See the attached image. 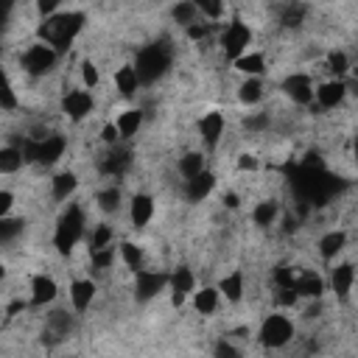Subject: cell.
<instances>
[{
    "mask_svg": "<svg viewBox=\"0 0 358 358\" xmlns=\"http://www.w3.org/2000/svg\"><path fill=\"white\" fill-rule=\"evenodd\" d=\"M84 22H87V17H84V11H59V14H53V17H48V20H42L39 22V28H36V36H39V42H45V45H50L59 56L76 42V36L81 34V28H84Z\"/></svg>",
    "mask_w": 358,
    "mask_h": 358,
    "instance_id": "obj_1",
    "label": "cell"
},
{
    "mask_svg": "<svg viewBox=\"0 0 358 358\" xmlns=\"http://www.w3.org/2000/svg\"><path fill=\"white\" fill-rule=\"evenodd\" d=\"M171 62H173V48L168 39H157V42L143 45L134 56V70L140 76V84L143 87L157 84L171 70Z\"/></svg>",
    "mask_w": 358,
    "mask_h": 358,
    "instance_id": "obj_2",
    "label": "cell"
},
{
    "mask_svg": "<svg viewBox=\"0 0 358 358\" xmlns=\"http://www.w3.org/2000/svg\"><path fill=\"white\" fill-rule=\"evenodd\" d=\"M84 232H87L84 210L73 201V204H67V210L56 221V229H53V246H56V252L59 255H70L78 246V241L84 238Z\"/></svg>",
    "mask_w": 358,
    "mask_h": 358,
    "instance_id": "obj_3",
    "label": "cell"
},
{
    "mask_svg": "<svg viewBox=\"0 0 358 358\" xmlns=\"http://www.w3.org/2000/svg\"><path fill=\"white\" fill-rule=\"evenodd\" d=\"M294 322L291 316L285 313H268L263 322H260V330H257V341L266 347V350H280L285 347L291 338H294Z\"/></svg>",
    "mask_w": 358,
    "mask_h": 358,
    "instance_id": "obj_4",
    "label": "cell"
},
{
    "mask_svg": "<svg viewBox=\"0 0 358 358\" xmlns=\"http://www.w3.org/2000/svg\"><path fill=\"white\" fill-rule=\"evenodd\" d=\"M218 42H221L224 56L232 59V62H238L243 53H249V45H252V28H249V22H243L241 17L229 20V22L224 25Z\"/></svg>",
    "mask_w": 358,
    "mask_h": 358,
    "instance_id": "obj_5",
    "label": "cell"
},
{
    "mask_svg": "<svg viewBox=\"0 0 358 358\" xmlns=\"http://www.w3.org/2000/svg\"><path fill=\"white\" fill-rule=\"evenodd\" d=\"M56 62H59V53L50 48V45H45V42H34V45H28L22 53H20V67H22V73H28V76H34V78H39V76H48L53 67H56Z\"/></svg>",
    "mask_w": 358,
    "mask_h": 358,
    "instance_id": "obj_6",
    "label": "cell"
},
{
    "mask_svg": "<svg viewBox=\"0 0 358 358\" xmlns=\"http://www.w3.org/2000/svg\"><path fill=\"white\" fill-rule=\"evenodd\" d=\"M171 282L168 271L159 268H140L134 271V299L137 302H151L154 296H159Z\"/></svg>",
    "mask_w": 358,
    "mask_h": 358,
    "instance_id": "obj_7",
    "label": "cell"
},
{
    "mask_svg": "<svg viewBox=\"0 0 358 358\" xmlns=\"http://www.w3.org/2000/svg\"><path fill=\"white\" fill-rule=\"evenodd\" d=\"M73 313L76 310H67V308H53V310H48V316H45V327H42V344H48V347H56V344H62L70 333H73Z\"/></svg>",
    "mask_w": 358,
    "mask_h": 358,
    "instance_id": "obj_8",
    "label": "cell"
},
{
    "mask_svg": "<svg viewBox=\"0 0 358 358\" xmlns=\"http://www.w3.org/2000/svg\"><path fill=\"white\" fill-rule=\"evenodd\" d=\"M131 159H134V151H131V145H126V143H117V145H109L101 157H98V171L103 173V176H123L129 168H131Z\"/></svg>",
    "mask_w": 358,
    "mask_h": 358,
    "instance_id": "obj_9",
    "label": "cell"
},
{
    "mask_svg": "<svg viewBox=\"0 0 358 358\" xmlns=\"http://www.w3.org/2000/svg\"><path fill=\"white\" fill-rule=\"evenodd\" d=\"M280 90L296 103V106H310L316 98V84L308 73H288L280 84Z\"/></svg>",
    "mask_w": 358,
    "mask_h": 358,
    "instance_id": "obj_10",
    "label": "cell"
},
{
    "mask_svg": "<svg viewBox=\"0 0 358 358\" xmlns=\"http://www.w3.org/2000/svg\"><path fill=\"white\" fill-rule=\"evenodd\" d=\"M95 109V98L90 90H67L64 98H62V112L73 120V123H81L84 117H90Z\"/></svg>",
    "mask_w": 358,
    "mask_h": 358,
    "instance_id": "obj_11",
    "label": "cell"
},
{
    "mask_svg": "<svg viewBox=\"0 0 358 358\" xmlns=\"http://www.w3.org/2000/svg\"><path fill=\"white\" fill-rule=\"evenodd\" d=\"M168 291H171V305H173V308H182L185 299L199 291V288H196V274H193L187 266H176V268L171 271Z\"/></svg>",
    "mask_w": 358,
    "mask_h": 358,
    "instance_id": "obj_12",
    "label": "cell"
},
{
    "mask_svg": "<svg viewBox=\"0 0 358 358\" xmlns=\"http://www.w3.org/2000/svg\"><path fill=\"white\" fill-rule=\"evenodd\" d=\"M64 148H67L64 134H45V137H36V165H42V168L56 165V162L64 157Z\"/></svg>",
    "mask_w": 358,
    "mask_h": 358,
    "instance_id": "obj_13",
    "label": "cell"
},
{
    "mask_svg": "<svg viewBox=\"0 0 358 358\" xmlns=\"http://www.w3.org/2000/svg\"><path fill=\"white\" fill-rule=\"evenodd\" d=\"M355 266L350 263V260H344V263H336L333 268H330V288H333V294H336V299L338 302H347L350 299V294H352V285H355Z\"/></svg>",
    "mask_w": 358,
    "mask_h": 358,
    "instance_id": "obj_14",
    "label": "cell"
},
{
    "mask_svg": "<svg viewBox=\"0 0 358 358\" xmlns=\"http://www.w3.org/2000/svg\"><path fill=\"white\" fill-rule=\"evenodd\" d=\"M344 98H347V81L327 78V81L316 84V98L313 101H316L319 109H336V106L344 103Z\"/></svg>",
    "mask_w": 358,
    "mask_h": 358,
    "instance_id": "obj_15",
    "label": "cell"
},
{
    "mask_svg": "<svg viewBox=\"0 0 358 358\" xmlns=\"http://www.w3.org/2000/svg\"><path fill=\"white\" fill-rule=\"evenodd\" d=\"M56 294H59V285H56V280L50 274H34L31 277V299H28L31 308L50 305L56 299Z\"/></svg>",
    "mask_w": 358,
    "mask_h": 358,
    "instance_id": "obj_16",
    "label": "cell"
},
{
    "mask_svg": "<svg viewBox=\"0 0 358 358\" xmlns=\"http://www.w3.org/2000/svg\"><path fill=\"white\" fill-rule=\"evenodd\" d=\"M224 129H227V117H224L221 112H207V115H201V120H199L201 140H204V145H207L210 151H213V148L221 143Z\"/></svg>",
    "mask_w": 358,
    "mask_h": 358,
    "instance_id": "obj_17",
    "label": "cell"
},
{
    "mask_svg": "<svg viewBox=\"0 0 358 358\" xmlns=\"http://www.w3.org/2000/svg\"><path fill=\"white\" fill-rule=\"evenodd\" d=\"M154 213H157L154 196H148V193H134V196H131V201H129V218H131V224H134L137 229L148 227L151 218H154Z\"/></svg>",
    "mask_w": 358,
    "mask_h": 358,
    "instance_id": "obj_18",
    "label": "cell"
},
{
    "mask_svg": "<svg viewBox=\"0 0 358 358\" xmlns=\"http://www.w3.org/2000/svg\"><path fill=\"white\" fill-rule=\"evenodd\" d=\"M95 291H98V285H95V280H90V277H81V280H73L70 282V305H73V310L76 313H84V310H90V305H92V299H95Z\"/></svg>",
    "mask_w": 358,
    "mask_h": 358,
    "instance_id": "obj_19",
    "label": "cell"
},
{
    "mask_svg": "<svg viewBox=\"0 0 358 358\" xmlns=\"http://www.w3.org/2000/svg\"><path fill=\"white\" fill-rule=\"evenodd\" d=\"M213 187H215V173L207 168L204 173H199V176H193V179H187L185 182V199L187 201H204L210 193H213Z\"/></svg>",
    "mask_w": 358,
    "mask_h": 358,
    "instance_id": "obj_20",
    "label": "cell"
},
{
    "mask_svg": "<svg viewBox=\"0 0 358 358\" xmlns=\"http://www.w3.org/2000/svg\"><path fill=\"white\" fill-rule=\"evenodd\" d=\"M112 81H115V90H117L123 98H134L137 90L143 87V84H140V76H137V70H134V64H120V67L115 70Z\"/></svg>",
    "mask_w": 358,
    "mask_h": 358,
    "instance_id": "obj_21",
    "label": "cell"
},
{
    "mask_svg": "<svg viewBox=\"0 0 358 358\" xmlns=\"http://www.w3.org/2000/svg\"><path fill=\"white\" fill-rule=\"evenodd\" d=\"M294 291H296V296H305V299H322L324 280L316 271H299L296 282H294Z\"/></svg>",
    "mask_w": 358,
    "mask_h": 358,
    "instance_id": "obj_22",
    "label": "cell"
},
{
    "mask_svg": "<svg viewBox=\"0 0 358 358\" xmlns=\"http://www.w3.org/2000/svg\"><path fill=\"white\" fill-rule=\"evenodd\" d=\"M76 190H78V176L73 171H59L50 179V196H53V201H67V199H73Z\"/></svg>",
    "mask_w": 358,
    "mask_h": 358,
    "instance_id": "obj_23",
    "label": "cell"
},
{
    "mask_svg": "<svg viewBox=\"0 0 358 358\" xmlns=\"http://www.w3.org/2000/svg\"><path fill=\"white\" fill-rule=\"evenodd\" d=\"M347 246V232L344 229H330L319 238V257L322 260H336V255H341Z\"/></svg>",
    "mask_w": 358,
    "mask_h": 358,
    "instance_id": "obj_24",
    "label": "cell"
},
{
    "mask_svg": "<svg viewBox=\"0 0 358 358\" xmlns=\"http://www.w3.org/2000/svg\"><path fill=\"white\" fill-rule=\"evenodd\" d=\"M305 17H308V6H302V3H282L277 8V22L282 28H291V31L302 28Z\"/></svg>",
    "mask_w": 358,
    "mask_h": 358,
    "instance_id": "obj_25",
    "label": "cell"
},
{
    "mask_svg": "<svg viewBox=\"0 0 358 358\" xmlns=\"http://www.w3.org/2000/svg\"><path fill=\"white\" fill-rule=\"evenodd\" d=\"M221 294H224V299L227 302H232V305H238L241 299H243V271H229V274H224L221 280H218V285H215Z\"/></svg>",
    "mask_w": 358,
    "mask_h": 358,
    "instance_id": "obj_26",
    "label": "cell"
},
{
    "mask_svg": "<svg viewBox=\"0 0 358 358\" xmlns=\"http://www.w3.org/2000/svg\"><path fill=\"white\" fill-rule=\"evenodd\" d=\"M235 64V70L238 73H243L246 78H260L263 73H266V56L260 53V50H249V53H243L238 62H232Z\"/></svg>",
    "mask_w": 358,
    "mask_h": 358,
    "instance_id": "obj_27",
    "label": "cell"
},
{
    "mask_svg": "<svg viewBox=\"0 0 358 358\" xmlns=\"http://www.w3.org/2000/svg\"><path fill=\"white\" fill-rule=\"evenodd\" d=\"M115 126H117V131H120L123 140H131V137L140 131V126H143V109H137V106L123 109V112L117 115Z\"/></svg>",
    "mask_w": 358,
    "mask_h": 358,
    "instance_id": "obj_28",
    "label": "cell"
},
{
    "mask_svg": "<svg viewBox=\"0 0 358 358\" xmlns=\"http://www.w3.org/2000/svg\"><path fill=\"white\" fill-rule=\"evenodd\" d=\"M218 299H221V291L213 288V285H204V288H199V291L193 294V308H196V313H201V316H213V313L218 310Z\"/></svg>",
    "mask_w": 358,
    "mask_h": 358,
    "instance_id": "obj_29",
    "label": "cell"
},
{
    "mask_svg": "<svg viewBox=\"0 0 358 358\" xmlns=\"http://www.w3.org/2000/svg\"><path fill=\"white\" fill-rule=\"evenodd\" d=\"M95 204H98V210L101 213H106V215H115V213H120V207H123V193H120V187H103V190H98L95 193Z\"/></svg>",
    "mask_w": 358,
    "mask_h": 358,
    "instance_id": "obj_30",
    "label": "cell"
},
{
    "mask_svg": "<svg viewBox=\"0 0 358 358\" xmlns=\"http://www.w3.org/2000/svg\"><path fill=\"white\" fill-rule=\"evenodd\" d=\"M277 215H280V204H277L274 199H263V201H257L255 210H252V221H255V227H260V229L271 227V224L277 221Z\"/></svg>",
    "mask_w": 358,
    "mask_h": 358,
    "instance_id": "obj_31",
    "label": "cell"
},
{
    "mask_svg": "<svg viewBox=\"0 0 358 358\" xmlns=\"http://www.w3.org/2000/svg\"><path fill=\"white\" fill-rule=\"evenodd\" d=\"M263 78H243L238 87V101L243 106H257L263 101Z\"/></svg>",
    "mask_w": 358,
    "mask_h": 358,
    "instance_id": "obj_32",
    "label": "cell"
},
{
    "mask_svg": "<svg viewBox=\"0 0 358 358\" xmlns=\"http://www.w3.org/2000/svg\"><path fill=\"white\" fill-rule=\"evenodd\" d=\"M25 165V157H22V148L20 145H3L0 148V173H17L20 168Z\"/></svg>",
    "mask_w": 358,
    "mask_h": 358,
    "instance_id": "obj_33",
    "label": "cell"
},
{
    "mask_svg": "<svg viewBox=\"0 0 358 358\" xmlns=\"http://www.w3.org/2000/svg\"><path fill=\"white\" fill-rule=\"evenodd\" d=\"M171 17H173V22H179L182 28H187V25H193V22L201 20L199 6L190 3V0H179V3H173V6H171Z\"/></svg>",
    "mask_w": 358,
    "mask_h": 358,
    "instance_id": "obj_34",
    "label": "cell"
},
{
    "mask_svg": "<svg viewBox=\"0 0 358 358\" xmlns=\"http://www.w3.org/2000/svg\"><path fill=\"white\" fill-rule=\"evenodd\" d=\"M204 171H207V165H204V154L201 151H187V154L179 157V173L185 176V182L199 176V173H204Z\"/></svg>",
    "mask_w": 358,
    "mask_h": 358,
    "instance_id": "obj_35",
    "label": "cell"
},
{
    "mask_svg": "<svg viewBox=\"0 0 358 358\" xmlns=\"http://www.w3.org/2000/svg\"><path fill=\"white\" fill-rule=\"evenodd\" d=\"M324 67L333 73V78H341V81H347V73H350V56L344 53V50H330L327 53V59H324Z\"/></svg>",
    "mask_w": 358,
    "mask_h": 358,
    "instance_id": "obj_36",
    "label": "cell"
},
{
    "mask_svg": "<svg viewBox=\"0 0 358 358\" xmlns=\"http://www.w3.org/2000/svg\"><path fill=\"white\" fill-rule=\"evenodd\" d=\"M117 252H120V260L126 263V268H131V271H140V268H143V246H140V243L123 241V243L117 246Z\"/></svg>",
    "mask_w": 358,
    "mask_h": 358,
    "instance_id": "obj_37",
    "label": "cell"
},
{
    "mask_svg": "<svg viewBox=\"0 0 358 358\" xmlns=\"http://www.w3.org/2000/svg\"><path fill=\"white\" fill-rule=\"evenodd\" d=\"M106 246H115V229L112 224H95V229L90 232V252H98Z\"/></svg>",
    "mask_w": 358,
    "mask_h": 358,
    "instance_id": "obj_38",
    "label": "cell"
},
{
    "mask_svg": "<svg viewBox=\"0 0 358 358\" xmlns=\"http://www.w3.org/2000/svg\"><path fill=\"white\" fill-rule=\"evenodd\" d=\"M115 257H120L117 246H106V249H98V252H90V266L95 271H106L115 266Z\"/></svg>",
    "mask_w": 358,
    "mask_h": 358,
    "instance_id": "obj_39",
    "label": "cell"
},
{
    "mask_svg": "<svg viewBox=\"0 0 358 358\" xmlns=\"http://www.w3.org/2000/svg\"><path fill=\"white\" fill-rule=\"evenodd\" d=\"M20 232H25V218H17V215L0 218V243H11Z\"/></svg>",
    "mask_w": 358,
    "mask_h": 358,
    "instance_id": "obj_40",
    "label": "cell"
},
{
    "mask_svg": "<svg viewBox=\"0 0 358 358\" xmlns=\"http://www.w3.org/2000/svg\"><path fill=\"white\" fill-rule=\"evenodd\" d=\"M196 6H199L201 20H207V22H218L224 17V11H227V6L221 0H199Z\"/></svg>",
    "mask_w": 358,
    "mask_h": 358,
    "instance_id": "obj_41",
    "label": "cell"
},
{
    "mask_svg": "<svg viewBox=\"0 0 358 358\" xmlns=\"http://www.w3.org/2000/svg\"><path fill=\"white\" fill-rule=\"evenodd\" d=\"M271 282H274V288L277 291H285V288H294V282H296V274H294V268L291 266H274V271H271Z\"/></svg>",
    "mask_w": 358,
    "mask_h": 358,
    "instance_id": "obj_42",
    "label": "cell"
},
{
    "mask_svg": "<svg viewBox=\"0 0 358 358\" xmlns=\"http://www.w3.org/2000/svg\"><path fill=\"white\" fill-rule=\"evenodd\" d=\"M268 123H271L268 112H249V115L243 117V129H246L249 134H263V131L268 129Z\"/></svg>",
    "mask_w": 358,
    "mask_h": 358,
    "instance_id": "obj_43",
    "label": "cell"
},
{
    "mask_svg": "<svg viewBox=\"0 0 358 358\" xmlns=\"http://www.w3.org/2000/svg\"><path fill=\"white\" fill-rule=\"evenodd\" d=\"M213 31H215V22H207V20H199V22H193V25H187V28H185L187 39H193V42L207 39Z\"/></svg>",
    "mask_w": 358,
    "mask_h": 358,
    "instance_id": "obj_44",
    "label": "cell"
},
{
    "mask_svg": "<svg viewBox=\"0 0 358 358\" xmlns=\"http://www.w3.org/2000/svg\"><path fill=\"white\" fill-rule=\"evenodd\" d=\"M0 106H3V112H14V109H17V92H14V84H11V78H8V76L3 78Z\"/></svg>",
    "mask_w": 358,
    "mask_h": 358,
    "instance_id": "obj_45",
    "label": "cell"
},
{
    "mask_svg": "<svg viewBox=\"0 0 358 358\" xmlns=\"http://www.w3.org/2000/svg\"><path fill=\"white\" fill-rule=\"evenodd\" d=\"M213 358H243V352L229 338H218L213 347Z\"/></svg>",
    "mask_w": 358,
    "mask_h": 358,
    "instance_id": "obj_46",
    "label": "cell"
},
{
    "mask_svg": "<svg viewBox=\"0 0 358 358\" xmlns=\"http://www.w3.org/2000/svg\"><path fill=\"white\" fill-rule=\"evenodd\" d=\"M98 81H101L98 67L92 62H81V84H84V90H95Z\"/></svg>",
    "mask_w": 358,
    "mask_h": 358,
    "instance_id": "obj_47",
    "label": "cell"
},
{
    "mask_svg": "<svg viewBox=\"0 0 358 358\" xmlns=\"http://www.w3.org/2000/svg\"><path fill=\"white\" fill-rule=\"evenodd\" d=\"M101 143L109 148V145H117V143H123V137H120V131H117V126L115 123H103L101 126Z\"/></svg>",
    "mask_w": 358,
    "mask_h": 358,
    "instance_id": "obj_48",
    "label": "cell"
},
{
    "mask_svg": "<svg viewBox=\"0 0 358 358\" xmlns=\"http://www.w3.org/2000/svg\"><path fill=\"white\" fill-rule=\"evenodd\" d=\"M296 291L294 288H285V291H274V302L280 305V308H294L296 305Z\"/></svg>",
    "mask_w": 358,
    "mask_h": 358,
    "instance_id": "obj_49",
    "label": "cell"
},
{
    "mask_svg": "<svg viewBox=\"0 0 358 358\" xmlns=\"http://www.w3.org/2000/svg\"><path fill=\"white\" fill-rule=\"evenodd\" d=\"M36 11L42 14V20H48V17H53V14L62 11V3L59 0H39L36 3Z\"/></svg>",
    "mask_w": 358,
    "mask_h": 358,
    "instance_id": "obj_50",
    "label": "cell"
},
{
    "mask_svg": "<svg viewBox=\"0 0 358 358\" xmlns=\"http://www.w3.org/2000/svg\"><path fill=\"white\" fill-rule=\"evenodd\" d=\"M11 207H14V193L11 190H0V218H8Z\"/></svg>",
    "mask_w": 358,
    "mask_h": 358,
    "instance_id": "obj_51",
    "label": "cell"
},
{
    "mask_svg": "<svg viewBox=\"0 0 358 358\" xmlns=\"http://www.w3.org/2000/svg\"><path fill=\"white\" fill-rule=\"evenodd\" d=\"M257 165H260V162H257L255 154H241V157H238V168H241V171H257Z\"/></svg>",
    "mask_w": 358,
    "mask_h": 358,
    "instance_id": "obj_52",
    "label": "cell"
},
{
    "mask_svg": "<svg viewBox=\"0 0 358 358\" xmlns=\"http://www.w3.org/2000/svg\"><path fill=\"white\" fill-rule=\"evenodd\" d=\"M28 305H31V302H22V299H14V302H11L8 308H6V319H11V316H17V313H20V310H25Z\"/></svg>",
    "mask_w": 358,
    "mask_h": 358,
    "instance_id": "obj_53",
    "label": "cell"
},
{
    "mask_svg": "<svg viewBox=\"0 0 358 358\" xmlns=\"http://www.w3.org/2000/svg\"><path fill=\"white\" fill-rule=\"evenodd\" d=\"M221 201H224V207H229V210H238V204H241L238 193H232V190H229V193H224V199H221Z\"/></svg>",
    "mask_w": 358,
    "mask_h": 358,
    "instance_id": "obj_54",
    "label": "cell"
},
{
    "mask_svg": "<svg viewBox=\"0 0 358 358\" xmlns=\"http://www.w3.org/2000/svg\"><path fill=\"white\" fill-rule=\"evenodd\" d=\"M352 154H355V162H358V134H355V140H352Z\"/></svg>",
    "mask_w": 358,
    "mask_h": 358,
    "instance_id": "obj_55",
    "label": "cell"
}]
</instances>
